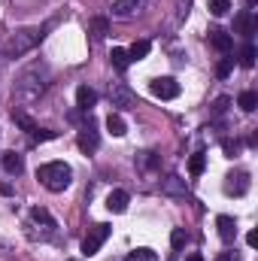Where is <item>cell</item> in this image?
<instances>
[{
    "label": "cell",
    "instance_id": "15",
    "mask_svg": "<svg viewBox=\"0 0 258 261\" xmlns=\"http://www.w3.org/2000/svg\"><path fill=\"white\" fill-rule=\"evenodd\" d=\"M107 130H110L113 137H125V134H128V122H125L119 113H110V119H107Z\"/></svg>",
    "mask_w": 258,
    "mask_h": 261
},
{
    "label": "cell",
    "instance_id": "32",
    "mask_svg": "<svg viewBox=\"0 0 258 261\" xmlns=\"http://www.w3.org/2000/svg\"><path fill=\"white\" fill-rule=\"evenodd\" d=\"M246 243H249V246H258V231H249V234H246Z\"/></svg>",
    "mask_w": 258,
    "mask_h": 261
},
{
    "label": "cell",
    "instance_id": "23",
    "mask_svg": "<svg viewBox=\"0 0 258 261\" xmlns=\"http://www.w3.org/2000/svg\"><path fill=\"white\" fill-rule=\"evenodd\" d=\"M255 46H252V43H246V46H243V49H240V64L243 67H255Z\"/></svg>",
    "mask_w": 258,
    "mask_h": 261
},
{
    "label": "cell",
    "instance_id": "28",
    "mask_svg": "<svg viewBox=\"0 0 258 261\" xmlns=\"http://www.w3.org/2000/svg\"><path fill=\"white\" fill-rule=\"evenodd\" d=\"M170 246H173V249H183V246H186V231H183V228H173V234H170Z\"/></svg>",
    "mask_w": 258,
    "mask_h": 261
},
{
    "label": "cell",
    "instance_id": "17",
    "mask_svg": "<svg viewBox=\"0 0 258 261\" xmlns=\"http://www.w3.org/2000/svg\"><path fill=\"white\" fill-rule=\"evenodd\" d=\"M237 31H240L243 37H252V34H255V18H252V12H240V15H237Z\"/></svg>",
    "mask_w": 258,
    "mask_h": 261
},
{
    "label": "cell",
    "instance_id": "14",
    "mask_svg": "<svg viewBox=\"0 0 258 261\" xmlns=\"http://www.w3.org/2000/svg\"><path fill=\"white\" fill-rule=\"evenodd\" d=\"M3 170H6L9 176H18V173L24 170V161H21V155H15V152H6V155H3Z\"/></svg>",
    "mask_w": 258,
    "mask_h": 261
},
{
    "label": "cell",
    "instance_id": "25",
    "mask_svg": "<svg viewBox=\"0 0 258 261\" xmlns=\"http://www.w3.org/2000/svg\"><path fill=\"white\" fill-rule=\"evenodd\" d=\"M134 9H137V0H116L113 3V12L116 15H131Z\"/></svg>",
    "mask_w": 258,
    "mask_h": 261
},
{
    "label": "cell",
    "instance_id": "20",
    "mask_svg": "<svg viewBox=\"0 0 258 261\" xmlns=\"http://www.w3.org/2000/svg\"><path fill=\"white\" fill-rule=\"evenodd\" d=\"M31 219H34L37 225H46V228H55V219L49 216V210H46V206H34V210H31Z\"/></svg>",
    "mask_w": 258,
    "mask_h": 261
},
{
    "label": "cell",
    "instance_id": "7",
    "mask_svg": "<svg viewBox=\"0 0 258 261\" xmlns=\"http://www.w3.org/2000/svg\"><path fill=\"white\" fill-rule=\"evenodd\" d=\"M110 100H113V107H134V94H131V88L125 82L110 85Z\"/></svg>",
    "mask_w": 258,
    "mask_h": 261
},
{
    "label": "cell",
    "instance_id": "30",
    "mask_svg": "<svg viewBox=\"0 0 258 261\" xmlns=\"http://www.w3.org/2000/svg\"><path fill=\"white\" fill-rule=\"evenodd\" d=\"M222 149H225L228 158H234V155L240 152V143H234V140H222Z\"/></svg>",
    "mask_w": 258,
    "mask_h": 261
},
{
    "label": "cell",
    "instance_id": "6",
    "mask_svg": "<svg viewBox=\"0 0 258 261\" xmlns=\"http://www.w3.org/2000/svg\"><path fill=\"white\" fill-rule=\"evenodd\" d=\"M76 143H79V149H82L85 155H91V152L97 149V130H94V125H91V119H88V125H82Z\"/></svg>",
    "mask_w": 258,
    "mask_h": 261
},
{
    "label": "cell",
    "instance_id": "34",
    "mask_svg": "<svg viewBox=\"0 0 258 261\" xmlns=\"http://www.w3.org/2000/svg\"><path fill=\"white\" fill-rule=\"evenodd\" d=\"M216 261H234V252H222Z\"/></svg>",
    "mask_w": 258,
    "mask_h": 261
},
{
    "label": "cell",
    "instance_id": "35",
    "mask_svg": "<svg viewBox=\"0 0 258 261\" xmlns=\"http://www.w3.org/2000/svg\"><path fill=\"white\" fill-rule=\"evenodd\" d=\"M186 261H203V255H197V252H192V255H189Z\"/></svg>",
    "mask_w": 258,
    "mask_h": 261
},
{
    "label": "cell",
    "instance_id": "24",
    "mask_svg": "<svg viewBox=\"0 0 258 261\" xmlns=\"http://www.w3.org/2000/svg\"><path fill=\"white\" fill-rule=\"evenodd\" d=\"M125 261H158V255L152 249H134V252L125 255Z\"/></svg>",
    "mask_w": 258,
    "mask_h": 261
},
{
    "label": "cell",
    "instance_id": "3",
    "mask_svg": "<svg viewBox=\"0 0 258 261\" xmlns=\"http://www.w3.org/2000/svg\"><path fill=\"white\" fill-rule=\"evenodd\" d=\"M40 40H43V28H24V31H18V34L12 37V43H9V55H24V52L34 49Z\"/></svg>",
    "mask_w": 258,
    "mask_h": 261
},
{
    "label": "cell",
    "instance_id": "29",
    "mask_svg": "<svg viewBox=\"0 0 258 261\" xmlns=\"http://www.w3.org/2000/svg\"><path fill=\"white\" fill-rule=\"evenodd\" d=\"M91 28H94V37H107V31H110L107 18H94V21H91Z\"/></svg>",
    "mask_w": 258,
    "mask_h": 261
},
{
    "label": "cell",
    "instance_id": "21",
    "mask_svg": "<svg viewBox=\"0 0 258 261\" xmlns=\"http://www.w3.org/2000/svg\"><path fill=\"white\" fill-rule=\"evenodd\" d=\"M203 167H207V155H203V152H194L192 158H189V173H192V176H200Z\"/></svg>",
    "mask_w": 258,
    "mask_h": 261
},
{
    "label": "cell",
    "instance_id": "4",
    "mask_svg": "<svg viewBox=\"0 0 258 261\" xmlns=\"http://www.w3.org/2000/svg\"><path fill=\"white\" fill-rule=\"evenodd\" d=\"M110 234H113L110 225H94V228H88V234H85V240H82V255H97Z\"/></svg>",
    "mask_w": 258,
    "mask_h": 261
},
{
    "label": "cell",
    "instance_id": "11",
    "mask_svg": "<svg viewBox=\"0 0 258 261\" xmlns=\"http://www.w3.org/2000/svg\"><path fill=\"white\" fill-rule=\"evenodd\" d=\"M94 103H97V91L88 88V85H79V88H76V107H79L82 113H88Z\"/></svg>",
    "mask_w": 258,
    "mask_h": 261
},
{
    "label": "cell",
    "instance_id": "10",
    "mask_svg": "<svg viewBox=\"0 0 258 261\" xmlns=\"http://www.w3.org/2000/svg\"><path fill=\"white\" fill-rule=\"evenodd\" d=\"M128 203H131V197H128V192L125 189H116V192H110V197H107V210L110 213H125L128 210Z\"/></svg>",
    "mask_w": 258,
    "mask_h": 261
},
{
    "label": "cell",
    "instance_id": "31",
    "mask_svg": "<svg viewBox=\"0 0 258 261\" xmlns=\"http://www.w3.org/2000/svg\"><path fill=\"white\" fill-rule=\"evenodd\" d=\"M31 137H34L37 143H43V140H55V137H58V130H40V128H37Z\"/></svg>",
    "mask_w": 258,
    "mask_h": 261
},
{
    "label": "cell",
    "instance_id": "22",
    "mask_svg": "<svg viewBox=\"0 0 258 261\" xmlns=\"http://www.w3.org/2000/svg\"><path fill=\"white\" fill-rule=\"evenodd\" d=\"M207 9H210L216 18H222V15H228L231 3H228V0H207Z\"/></svg>",
    "mask_w": 258,
    "mask_h": 261
},
{
    "label": "cell",
    "instance_id": "13",
    "mask_svg": "<svg viewBox=\"0 0 258 261\" xmlns=\"http://www.w3.org/2000/svg\"><path fill=\"white\" fill-rule=\"evenodd\" d=\"M210 43H213V46H216L219 52H225V55H228V52L234 49V40H231V34H228V31H222V28L210 31Z\"/></svg>",
    "mask_w": 258,
    "mask_h": 261
},
{
    "label": "cell",
    "instance_id": "16",
    "mask_svg": "<svg viewBox=\"0 0 258 261\" xmlns=\"http://www.w3.org/2000/svg\"><path fill=\"white\" fill-rule=\"evenodd\" d=\"M149 52H152V43H149V40H137V43L128 49V58L131 61H143Z\"/></svg>",
    "mask_w": 258,
    "mask_h": 261
},
{
    "label": "cell",
    "instance_id": "33",
    "mask_svg": "<svg viewBox=\"0 0 258 261\" xmlns=\"http://www.w3.org/2000/svg\"><path fill=\"white\" fill-rule=\"evenodd\" d=\"M225 107H228V97H219L216 100V113H225Z\"/></svg>",
    "mask_w": 258,
    "mask_h": 261
},
{
    "label": "cell",
    "instance_id": "2",
    "mask_svg": "<svg viewBox=\"0 0 258 261\" xmlns=\"http://www.w3.org/2000/svg\"><path fill=\"white\" fill-rule=\"evenodd\" d=\"M15 88H18V94H21V97H28V100L40 97V94H43V88H46V70H43L37 79H34V67H31V70H24V73L18 76Z\"/></svg>",
    "mask_w": 258,
    "mask_h": 261
},
{
    "label": "cell",
    "instance_id": "18",
    "mask_svg": "<svg viewBox=\"0 0 258 261\" xmlns=\"http://www.w3.org/2000/svg\"><path fill=\"white\" fill-rule=\"evenodd\" d=\"M110 61H113V67H116L119 73H125V70H128V64H131L128 49H119V46H116V49L110 52Z\"/></svg>",
    "mask_w": 258,
    "mask_h": 261
},
{
    "label": "cell",
    "instance_id": "19",
    "mask_svg": "<svg viewBox=\"0 0 258 261\" xmlns=\"http://www.w3.org/2000/svg\"><path fill=\"white\" fill-rule=\"evenodd\" d=\"M237 107H240L243 113H255V107H258V94H255V91H243V94L237 97Z\"/></svg>",
    "mask_w": 258,
    "mask_h": 261
},
{
    "label": "cell",
    "instance_id": "12",
    "mask_svg": "<svg viewBox=\"0 0 258 261\" xmlns=\"http://www.w3.org/2000/svg\"><path fill=\"white\" fill-rule=\"evenodd\" d=\"M216 228H219V237H222L225 243H234V237H237V222H234L231 216H219V219H216Z\"/></svg>",
    "mask_w": 258,
    "mask_h": 261
},
{
    "label": "cell",
    "instance_id": "9",
    "mask_svg": "<svg viewBox=\"0 0 258 261\" xmlns=\"http://www.w3.org/2000/svg\"><path fill=\"white\" fill-rule=\"evenodd\" d=\"M246 189H249V176H246V173H243V170H240V173H231V176H228V182H225V192H228V195H246Z\"/></svg>",
    "mask_w": 258,
    "mask_h": 261
},
{
    "label": "cell",
    "instance_id": "26",
    "mask_svg": "<svg viewBox=\"0 0 258 261\" xmlns=\"http://www.w3.org/2000/svg\"><path fill=\"white\" fill-rule=\"evenodd\" d=\"M231 70H234V58H222V61L216 64V76L225 79V76H231Z\"/></svg>",
    "mask_w": 258,
    "mask_h": 261
},
{
    "label": "cell",
    "instance_id": "5",
    "mask_svg": "<svg viewBox=\"0 0 258 261\" xmlns=\"http://www.w3.org/2000/svg\"><path fill=\"white\" fill-rule=\"evenodd\" d=\"M149 91L158 100H173V97H179V82L173 76H158V79L149 82Z\"/></svg>",
    "mask_w": 258,
    "mask_h": 261
},
{
    "label": "cell",
    "instance_id": "8",
    "mask_svg": "<svg viewBox=\"0 0 258 261\" xmlns=\"http://www.w3.org/2000/svg\"><path fill=\"white\" fill-rule=\"evenodd\" d=\"M161 192L170 197H186L189 195V186H186V179L183 176H167L164 182H161Z\"/></svg>",
    "mask_w": 258,
    "mask_h": 261
},
{
    "label": "cell",
    "instance_id": "1",
    "mask_svg": "<svg viewBox=\"0 0 258 261\" xmlns=\"http://www.w3.org/2000/svg\"><path fill=\"white\" fill-rule=\"evenodd\" d=\"M37 179L49 192H64L67 186H70V179H73V170H70V164H64V161H49V164H43L37 170Z\"/></svg>",
    "mask_w": 258,
    "mask_h": 261
},
{
    "label": "cell",
    "instance_id": "27",
    "mask_svg": "<svg viewBox=\"0 0 258 261\" xmlns=\"http://www.w3.org/2000/svg\"><path fill=\"white\" fill-rule=\"evenodd\" d=\"M12 122H15V125H21V128L28 130V134H34V130H37V125H34V122H31L24 113H12Z\"/></svg>",
    "mask_w": 258,
    "mask_h": 261
}]
</instances>
